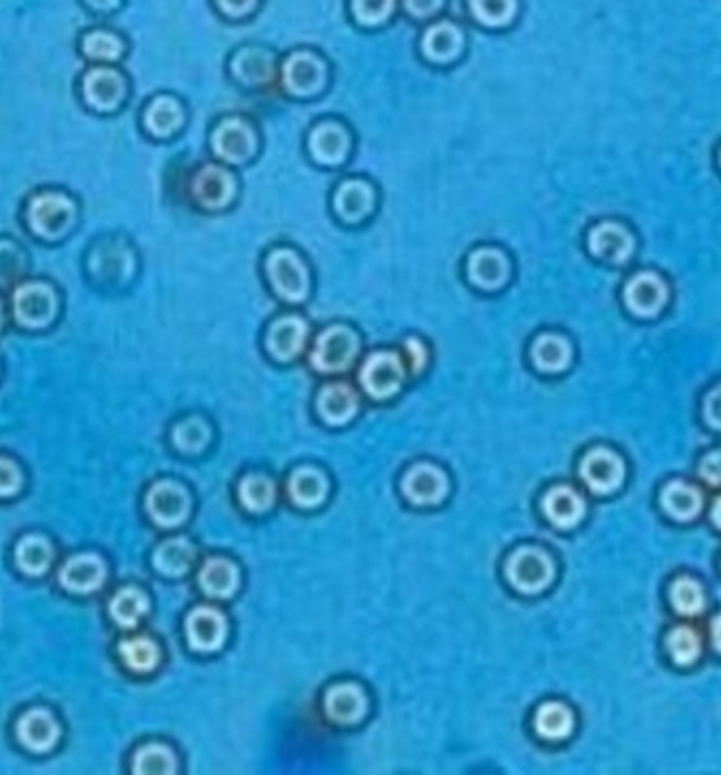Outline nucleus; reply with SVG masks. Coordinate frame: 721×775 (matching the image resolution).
I'll use <instances>...</instances> for the list:
<instances>
[{
  "mask_svg": "<svg viewBox=\"0 0 721 775\" xmlns=\"http://www.w3.org/2000/svg\"><path fill=\"white\" fill-rule=\"evenodd\" d=\"M670 602L679 616L695 618L705 609L702 586L692 577H679L670 584Z\"/></svg>",
  "mask_w": 721,
  "mask_h": 775,
  "instance_id": "44",
  "label": "nucleus"
},
{
  "mask_svg": "<svg viewBox=\"0 0 721 775\" xmlns=\"http://www.w3.org/2000/svg\"><path fill=\"white\" fill-rule=\"evenodd\" d=\"M360 351L363 340L355 326L332 323L312 337L309 365L319 376H344L359 365Z\"/></svg>",
  "mask_w": 721,
  "mask_h": 775,
  "instance_id": "1",
  "label": "nucleus"
},
{
  "mask_svg": "<svg viewBox=\"0 0 721 775\" xmlns=\"http://www.w3.org/2000/svg\"><path fill=\"white\" fill-rule=\"evenodd\" d=\"M711 517H713V523L721 529V498H718L716 503H713V512H711Z\"/></svg>",
  "mask_w": 721,
  "mask_h": 775,
  "instance_id": "55",
  "label": "nucleus"
},
{
  "mask_svg": "<svg viewBox=\"0 0 721 775\" xmlns=\"http://www.w3.org/2000/svg\"><path fill=\"white\" fill-rule=\"evenodd\" d=\"M700 476H702V480H707L709 485L721 487V451L709 453V455L700 462Z\"/></svg>",
  "mask_w": 721,
  "mask_h": 775,
  "instance_id": "52",
  "label": "nucleus"
},
{
  "mask_svg": "<svg viewBox=\"0 0 721 775\" xmlns=\"http://www.w3.org/2000/svg\"><path fill=\"white\" fill-rule=\"evenodd\" d=\"M199 558V551L195 542L184 535H174L163 540L153 552V565L160 576L184 577L188 576Z\"/></svg>",
  "mask_w": 721,
  "mask_h": 775,
  "instance_id": "31",
  "label": "nucleus"
},
{
  "mask_svg": "<svg viewBox=\"0 0 721 775\" xmlns=\"http://www.w3.org/2000/svg\"><path fill=\"white\" fill-rule=\"evenodd\" d=\"M399 9V0H348V11L360 27H380L388 24Z\"/></svg>",
  "mask_w": 721,
  "mask_h": 775,
  "instance_id": "43",
  "label": "nucleus"
},
{
  "mask_svg": "<svg viewBox=\"0 0 721 775\" xmlns=\"http://www.w3.org/2000/svg\"><path fill=\"white\" fill-rule=\"evenodd\" d=\"M119 655L130 671L140 675L153 673L160 664V647L151 636H144V634L123 639L119 645Z\"/></svg>",
  "mask_w": 721,
  "mask_h": 775,
  "instance_id": "42",
  "label": "nucleus"
},
{
  "mask_svg": "<svg viewBox=\"0 0 721 775\" xmlns=\"http://www.w3.org/2000/svg\"><path fill=\"white\" fill-rule=\"evenodd\" d=\"M279 57L266 45H243L232 51L229 76L243 91H266L279 80Z\"/></svg>",
  "mask_w": 721,
  "mask_h": 775,
  "instance_id": "9",
  "label": "nucleus"
},
{
  "mask_svg": "<svg viewBox=\"0 0 721 775\" xmlns=\"http://www.w3.org/2000/svg\"><path fill=\"white\" fill-rule=\"evenodd\" d=\"M711 645L721 653V613L711 622Z\"/></svg>",
  "mask_w": 721,
  "mask_h": 775,
  "instance_id": "54",
  "label": "nucleus"
},
{
  "mask_svg": "<svg viewBox=\"0 0 721 775\" xmlns=\"http://www.w3.org/2000/svg\"><path fill=\"white\" fill-rule=\"evenodd\" d=\"M146 514L160 529H178L192 514V496L190 491L171 478L156 480L151 485L144 498Z\"/></svg>",
  "mask_w": 721,
  "mask_h": 775,
  "instance_id": "13",
  "label": "nucleus"
},
{
  "mask_svg": "<svg viewBox=\"0 0 721 775\" xmlns=\"http://www.w3.org/2000/svg\"><path fill=\"white\" fill-rule=\"evenodd\" d=\"M26 266L24 250L9 239H0V287L20 283L26 275Z\"/></svg>",
  "mask_w": 721,
  "mask_h": 775,
  "instance_id": "46",
  "label": "nucleus"
},
{
  "mask_svg": "<svg viewBox=\"0 0 721 775\" xmlns=\"http://www.w3.org/2000/svg\"><path fill=\"white\" fill-rule=\"evenodd\" d=\"M310 323L300 312H284L270 321L264 333L266 354L281 363H293L310 348Z\"/></svg>",
  "mask_w": 721,
  "mask_h": 775,
  "instance_id": "12",
  "label": "nucleus"
},
{
  "mask_svg": "<svg viewBox=\"0 0 721 775\" xmlns=\"http://www.w3.org/2000/svg\"><path fill=\"white\" fill-rule=\"evenodd\" d=\"M103 582L106 563L93 552L75 554L59 567V584L75 595L96 593L98 588H102Z\"/></svg>",
  "mask_w": 721,
  "mask_h": 775,
  "instance_id": "27",
  "label": "nucleus"
},
{
  "mask_svg": "<svg viewBox=\"0 0 721 775\" xmlns=\"http://www.w3.org/2000/svg\"><path fill=\"white\" fill-rule=\"evenodd\" d=\"M259 2L262 0H213V7L222 18L241 22L258 11Z\"/></svg>",
  "mask_w": 721,
  "mask_h": 775,
  "instance_id": "49",
  "label": "nucleus"
},
{
  "mask_svg": "<svg viewBox=\"0 0 721 775\" xmlns=\"http://www.w3.org/2000/svg\"><path fill=\"white\" fill-rule=\"evenodd\" d=\"M209 148L215 160L229 167L247 165L258 156V126L243 114L222 117L209 133Z\"/></svg>",
  "mask_w": 721,
  "mask_h": 775,
  "instance_id": "5",
  "label": "nucleus"
},
{
  "mask_svg": "<svg viewBox=\"0 0 721 775\" xmlns=\"http://www.w3.org/2000/svg\"><path fill=\"white\" fill-rule=\"evenodd\" d=\"M144 131L155 140H169L178 135L181 126L186 125V110L184 103L174 96H156L146 103L142 112Z\"/></svg>",
  "mask_w": 721,
  "mask_h": 775,
  "instance_id": "29",
  "label": "nucleus"
},
{
  "mask_svg": "<svg viewBox=\"0 0 721 775\" xmlns=\"http://www.w3.org/2000/svg\"><path fill=\"white\" fill-rule=\"evenodd\" d=\"M321 710L332 726L357 727L369 712V698L359 683L337 680L323 691Z\"/></svg>",
  "mask_w": 721,
  "mask_h": 775,
  "instance_id": "16",
  "label": "nucleus"
},
{
  "mask_svg": "<svg viewBox=\"0 0 721 775\" xmlns=\"http://www.w3.org/2000/svg\"><path fill=\"white\" fill-rule=\"evenodd\" d=\"M133 774L169 775L178 772V756L167 744L148 742L133 752L131 761Z\"/></svg>",
  "mask_w": 721,
  "mask_h": 775,
  "instance_id": "41",
  "label": "nucleus"
},
{
  "mask_svg": "<svg viewBox=\"0 0 721 775\" xmlns=\"http://www.w3.org/2000/svg\"><path fill=\"white\" fill-rule=\"evenodd\" d=\"M78 51L80 55L91 62V64H106V66H114L119 64L125 53H127V43L125 38L108 27H91L87 32L80 34L78 38Z\"/></svg>",
  "mask_w": 721,
  "mask_h": 775,
  "instance_id": "34",
  "label": "nucleus"
},
{
  "mask_svg": "<svg viewBox=\"0 0 721 775\" xmlns=\"http://www.w3.org/2000/svg\"><path fill=\"white\" fill-rule=\"evenodd\" d=\"M519 0H466L468 18L488 30H504L519 15Z\"/></svg>",
  "mask_w": 721,
  "mask_h": 775,
  "instance_id": "36",
  "label": "nucleus"
},
{
  "mask_svg": "<svg viewBox=\"0 0 721 775\" xmlns=\"http://www.w3.org/2000/svg\"><path fill=\"white\" fill-rule=\"evenodd\" d=\"M447 0H399V7L415 22H433L443 13Z\"/></svg>",
  "mask_w": 721,
  "mask_h": 775,
  "instance_id": "48",
  "label": "nucleus"
},
{
  "mask_svg": "<svg viewBox=\"0 0 721 775\" xmlns=\"http://www.w3.org/2000/svg\"><path fill=\"white\" fill-rule=\"evenodd\" d=\"M401 496L415 508H435L447 500L452 483L447 473L433 462H415L399 483Z\"/></svg>",
  "mask_w": 721,
  "mask_h": 775,
  "instance_id": "14",
  "label": "nucleus"
},
{
  "mask_svg": "<svg viewBox=\"0 0 721 775\" xmlns=\"http://www.w3.org/2000/svg\"><path fill=\"white\" fill-rule=\"evenodd\" d=\"M667 650L675 664L679 666H690L700 657L702 643L695 628L690 625H677L673 628L667 636Z\"/></svg>",
  "mask_w": 721,
  "mask_h": 775,
  "instance_id": "45",
  "label": "nucleus"
},
{
  "mask_svg": "<svg viewBox=\"0 0 721 775\" xmlns=\"http://www.w3.org/2000/svg\"><path fill=\"white\" fill-rule=\"evenodd\" d=\"M330 62L314 49L289 51L279 62V89L296 100L321 96L330 85Z\"/></svg>",
  "mask_w": 721,
  "mask_h": 775,
  "instance_id": "3",
  "label": "nucleus"
},
{
  "mask_svg": "<svg viewBox=\"0 0 721 775\" xmlns=\"http://www.w3.org/2000/svg\"><path fill=\"white\" fill-rule=\"evenodd\" d=\"M199 590L211 600H229L241 588V569L239 565L222 554L207 556L197 574Z\"/></svg>",
  "mask_w": 721,
  "mask_h": 775,
  "instance_id": "26",
  "label": "nucleus"
},
{
  "mask_svg": "<svg viewBox=\"0 0 721 775\" xmlns=\"http://www.w3.org/2000/svg\"><path fill=\"white\" fill-rule=\"evenodd\" d=\"M264 276L270 291L289 306L309 300L312 275L304 255L291 245H275L264 255Z\"/></svg>",
  "mask_w": 721,
  "mask_h": 775,
  "instance_id": "2",
  "label": "nucleus"
},
{
  "mask_svg": "<svg viewBox=\"0 0 721 775\" xmlns=\"http://www.w3.org/2000/svg\"><path fill=\"white\" fill-rule=\"evenodd\" d=\"M587 250L597 259L624 264L635 251V239L626 225L619 222H599L587 232Z\"/></svg>",
  "mask_w": 721,
  "mask_h": 775,
  "instance_id": "25",
  "label": "nucleus"
},
{
  "mask_svg": "<svg viewBox=\"0 0 721 775\" xmlns=\"http://www.w3.org/2000/svg\"><path fill=\"white\" fill-rule=\"evenodd\" d=\"M55 287L45 280H26L13 287L11 310L18 325L24 329H43L52 325L57 317Z\"/></svg>",
  "mask_w": 721,
  "mask_h": 775,
  "instance_id": "10",
  "label": "nucleus"
},
{
  "mask_svg": "<svg viewBox=\"0 0 721 775\" xmlns=\"http://www.w3.org/2000/svg\"><path fill=\"white\" fill-rule=\"evenodd\" d=\"M22 487V473L15 462L0 457V498L15 496Z\"/></svg>",
  "mask_w": 721,
  "mask_h": 775,
  "instance_id": "50",
  "label": "nucleus"
},
{
  "mask_svg": "<svg viewBox=\"0 0 721 775\" xmlns=\"http://www.w3.org/2000/svg\"><path fill=\"white\" fill-rule=\"evenodd\" d=\"M511 275L513 266L507 251L496 245H479L468 251L464 262V276L475 289L484 294H496L507 287Z\"/></svg>",
  "mask_w": 721,
  "mask_h": 775,
  "instance_id": "15",
  "label": "nucleus"
},
{
  "mask_svg": "<svg viewBox=\"0 0 721 775\" xmlns=\"http://www.w3.org/2000/svg\"><path fill=\"white\" fill-rule=\"evenodd\" d=\"M720 167H721V151H720Z\"/></svg>",
  "mask_w": 721,
  "mask_h": 775,
  "instance_id": "57",
  "label": "nucleus"
},
{
  "mask_svg": "<svg viewBox=\"0 0 721 775\" xmlns=\"http://www.w3.org/2000/svg\"><path fill=\"white\" fill-rule=\"evenodd\" d=\"M466 32L463 25L447 18L429 22L420 34V53L429 64L450 66L463 57Z\"/></svg>",
  "mask_w": 721,
  "mask_h": 775,
  "instance_id": "21",
  "label": "nucleus"
},
{
  "mask_svg": "<svg viewBox=\"0 0 721 775\" xmlns=\"http://www.w3.org/2000/svg\"><path fill=\"white\" fill-rule=\"evenodd\" d=\"M188 197L197 209L206 213L226 211L239 197V177L234 176L229 165L207 160L188 177Z\"/></svg>",
  "mask_w": 721,
  "mask_h": 775,
  "instance_id": "7",
  "label": "nucleus"
},
{
  "mask_svg": "<svg viewBox=\"0 0 721 775\" xmlns=\"http://www.w3.org/2000/svg\"><path fill=\"white\" fill-rule=\"evenodd\" d=\"M211 425L201 416H188L171 428V443L181 455H201L211 445Z\"/></svg>",
  "mask_w": 721,
  "mask_h": 775,
  "instance_id": "39",
  "label": "nucleus"
},
{
  "mask_svg": "<svg viewBox=\"0 0 721 775\" xmlns=\"http://www.w3.org/2000/svg\"><path fill=\"white\" fill-rule=\"evenodd\" d=\"M236 501L249 514H266L279 501V485L266 473H247L236 483Z\"/></svg>",
  "mask_w": 721,
  "mask_h": 775,
  "instance_id": "32",
  "label": "nucleus"
},
{
  "mask_svg": "<svg viewBox=\"0 0 721 775\" xmlns=\"http://www.w3.org/2000/svg\"><path fill=\"white\" fill-rule=\"evenodd\" d=\"M30 232L43 241H59L77 224V202L66 192L41 190L26 202Z\"/></svg>",
  "mask_w": 721,
  "mask_h": 775,
  "instance_id": "6",
  "label": "nucleus"
},
{
  "mask_svg": "<svg viewBox=\"0 0 721 775\" xmlns=\"http://www.w3.org/2000/svg\"><path fill=\"white\" fill-rule=\"evenodd\" d=\"M148 609H151L148 597L135 586L121 588L108 602L110 618L121 628H127V630L140 625V622L148 616Z\"/></svg>",
  "mask_w": 721,
  "mask_h": 775,
  "instance_id": "38",
  "label": "nucleus"
},
{
  "mask_svg": "<svg viewBox=\"0 0 721 775\" xmlns=\"http://www.w3.org/2000/svg\"><path fill=\"white\" fill-rule=\"evenodd\" d=\"M403 356H406V363L410 367V376L418 377L424 374V369L429 367L431 363V351L426 346L424 340L420 337H408L406 344H403Z\"/></svg>",
  "mask_w": 721,
  "mask_h": 775,
  "instance_id": "47",
  "label": "nucleus"
},
{
  "mask_svg": "<svg viewBox=\"0 0 721 775\" xmlns=\"http://www.w3.org/2000/svg\"><path fill=\"white\" fill-rule=\"evenodd\" d=\"M574 348L569 340L559 333H541L532 340L530 344V363L536 372L546 376H557L564 374L572 365Z\"/></svg>",
  "mask_w": 721,
  "mask_h": 775,
  "instance_id": "30",
  "label": "nucleus"
},
{
  "mask_svg": "<svg viewBox=\"0 0 721 775\" xmlns=\"http://www.w3.org/2000/svg\"><path fill=\"white\" fill-rule=\"evenodd\" d=\"M4 325V308H2V301H0V329Z\"/></svg>",
  "mask_w": 721,
  "mask_h": 775,
  "instance_id": "56",
  "label": "nucleus"
},
{
  "mask_svg": "<svg viewBox=\"0 0 721 775\" xmlns=\"http://www.w3.org/2000/svg\"><path fill=\"white\" fill-rule=\"evenodd\" d=\"M544 519L557 529H572L585 519L587 501L569 485L551 487L541 501Z\"/></svg>",
  "mask_w": 721,
  "mask_h": 775,
  "instance_id": "28",
  "label": "nucleus"
},
{
  "mask_svg": "<svg viewBox=\"0 0 721 775\" xmlns=\"http://www.w3.org/2000/svg\"><path fill=\"white\" fill-rule=\"evenodd\" d=\"M85 9H89L96 15H112L117 13L125 0H80Z\"/></svg>",
  "mask_w": 721,
  "mask_h": 775,
  "instance_id": "53",
  "label": "nucleus"
},
{
  "mask_svg": "<svg viewBox=\"0 0 721 775\" xmlns=\"http://www.w3.org/2000/svg\"><path fill=\"white\" fill-rule=\"evenodd\" d=\"M314 411L319 420L330 428L348 425L360 411V392L348 379L325 381L314 397Z\"/></svg>",
  "mask_w": 721,
  "mask_h": 775,
  "instance_id": "20",
  "label": "nucleus"
},
{
  "mask_svg": "<svg viewBox=\"0 0 721 775\" xmlns=\"http://www.w3.org/2000/svg\"><path fill=\"white\" fill-rule=\"evenodd\" d=\"M15 563L26 576H43L52 567V542L38 533L24 535L15 546Z\"/></svg>",
  "mask_w": 721,
  "mask_h": 775,
  "instance_id": "40",
  "label": "nucleus"
},
{
  "mask_svg": "<svg viewBox=\"0 0 721 775\" xmlns=\"http://www.w3.org/2000/svg\"><path fill=\"white\" fill-rule=\"evenodd\" d=\"M130 93V80L119 68L93 64L80 76V96L82 101L102 114L117 112Z\"/></svg>",
  "mask_w": 721,
  "mask_h": 775,
  "instance_id": "11",
  "label": "nucleus"
},
{
  "mask_svg": "<svg viewBox=\"0 0 721 775\" xmlns=\"http://www.w3.org/2000/svg\"><path fill=\"white\" fill-rule=\"evenodd\" d=\"M507 584L523 597L542 595L555 582V561L541 546H519L504 558Z\"/></svg>",
  "mask_w": 721,
  "mask_h": 775,
  "instance_id": "8",
  "label": "nucleus"
},
{
  "mask_svg": "<svg viewBox=\"0 0 721 775\" xmlns=\"http://www.w3.org/2000/svg\"><path fill=\"white\" fill-rule=\"evenodd\" d=\"M188 647L197 653H215L229 641V618L213 605H197L184 620Z\"/></svg>",
  "mask_w": 721,
  "mask_h": 775,
  "instance_id": "17",
  "label": "nucleus"
},
{
  "mask_svg": "<svg viewBox=\"0 0 721 775\" xmlns=\"http://www.w3.org/2000/svg\"><path fill=\"white\" fill-rule=\"evenodd\" d=\"M578 475L592 494L606 496L624 483V462L617 451L595 447L580 460Z\"/></svg>",
  "mask_w": 721,
  "mask_h": 775,
  "instance_id": "22",
  "label": "nucleus"
},
{
  "mask_svg": "<svg viewBox=\"0 0 721 775\" xmlns=\"http://www.w3.org/2000/svg\"><path fill=\"white\" fill-rule=\"evenodd\" d=\"M661 503H663L665 512L673 519L690 521V519H696L702 510V494L698 487L690 485V483L673 480L663 489Z\"/></svg>",
  "mask_w": 721,
  "mask_h": 775,
  "instance_id": "37",
  "label": "nucleus"
},
{
  "mask_svg": "<svg viewBox=\"0 0 721 775\" xmlns=\"http://www.w3.org/2000/svg\"><path fill=\"white\" fill-rule=\"evenodd\" d=\"M702 416H705L707 424L716 430H721V384L707 392L705 402H702Z\"/></svg>",
  "mask_w": 721,
  "mask_h": 775,
  "instance_id": "51",
  "label": "nucleus"
},
{
  "mask_svg": "<svg viewBox=\"0 0 721 775\" xmlns=\"http://www.w3.org/2000/svg\"><path fill=\"white\" fill-rule=\"evenodd\" d=\"M378 207L376 186L365 177H344L334 188L332 209L346 225L365 224Z\"/></svg>",
  "mask_w": 721,
  "mask_h": 775,
  "instance_id": "19",
  "label": "nucleus"
},
{
  "mask_svg": "<svg viewBox=\"0 0 721 775\" xmlns=\"http://www.w3.org/2000/svg\"><path fill=\"white\" fill-rule=\"evenodd\" d=\"M410 377V367L403 352L374 351L359 361L357 381L360 392L369 400L387 402L401 395Z\"/></svg>",
  "mask_w": 721,
  "mask_h": 775,
  "instance_id": "4",
  "label": "nucleus"
},
{
  "mask_svg": "<svg viewBox=\"0 0 721 775\" xmlns=\"http://www.w3.org/2000/svg\"><path fill=\"white\" fill-rule=\"evenodd\" d=\"M532 726H534L536 735L542 740L562 742L572 735L576 719H574L572 708L564 701H544L536 708Z\"/></svg>",
  "mask_w": 721,
  "mask_h": 775,
  "instance_id": "35",
  "label": "nucleus"
},
{
  "mask_svg": "<svg viewBox=\"0 0 721 775\" xmlns=\"http://www.w3.org/2000/svg\"><path fill=\"white\" fill-rule=\"evenodd\" d=\"M622 300L635 317H656L669 301V287L665 278L656 273H637L631 276L622 289Z\"/></svg>",
  "mask_w": 721,
  "mask_h": 775,
  "instance_id": "23",
  "label": "nucleus"
},
{
  "mask_svg": "<svg viewBox=\"0 0 721 775\" xmlns=\"http://www.w3.org/2000/svg\"><path fill=\"white\" fill-rule=\"evenodd\" d=\"M15 733L27 751L45 752L55 746L59 738V726L49 710L30 708L18 719Z\"/></svg>",
  "mask_w": 721,
  "mask_h": 775,
  "instance_id": "33",
  "label": "nucleus"
},
{
  "mask_svg": "<svg viewBox=\"0 0 721 775\" xmlns=\"http://www.w3.org/2000/svg\"><path fill=\"white\" fill-rule=\"evenodd\" d=\"M330 478L317 466H298L285 483V494L298 510H317L330 498Z\"/></svg>",
  "mask_w": 721,
  "mask_h": 775,
  "instance_id": "24",
  "label": "nucleus"
},
{
  "mask_svg": "<svg viewBox=\"0 0 721 775\" xmlns=\"http://www.w3.org/2000/svg\"><path fill=\"white\" fill-rule=\"evenodd\" d=\"M307 151L321 167H342L353 154V133L342 121H319L310 126Z\"/></svg>",
  "mask_w": 721,
  "mask_h": 775,
  "instance_id": "18",
  "label": "nucleus"
}]
</instances>
